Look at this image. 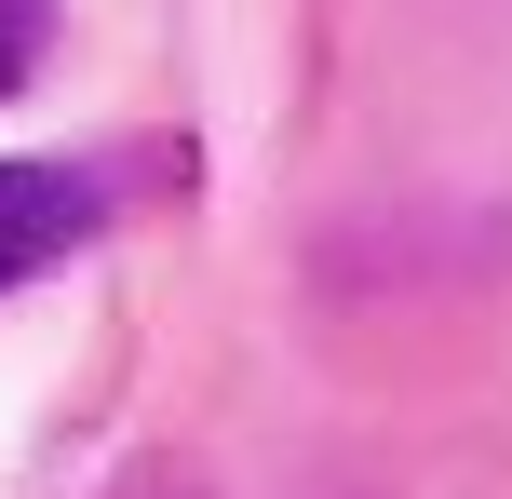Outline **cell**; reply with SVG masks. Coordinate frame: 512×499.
I'll use <instances>...</instances> for the list:
<instances>
[{
    "instance_id": "6da1fadb",
    "label": "cell",
    "mask_w": 512,
    "mask_h": 499,
    "mask_svg": "<svg viewBox=\"0 0 512 499\" xmlns=\"http://www.w3.org/2000/svg\"><path fill=\"white\" fill-rule=\"evenodd\" d=\"M108 230V189L68 176V162H0V297L41 284L54 257H81V243Z\"/></svg>"
},
{
    "instance_id": "7a4b0ae2",
    "label": "cell",
    "mask_w": 512,
    "mask_h": 499,
    "mask_svg": "<svg viewBox=\"0 0 512 499\" xmlns=\"http://www.w3.org/2000/svg\"><path fill=\"white\" fill-rule=\"evenodd\" d=\"M41 41H54V0H0V95H27Z\"/></svg>"
},
{
    "instance_id": "3957f363",
    "label": "cell",
    "mask_w": 512,
    "mask_h": 499,
    "mask_svg": "<svg viewBox=\"0 0 512 499\" xmlns=\"http://www.w3.org/2000/svg\"><path fill=\"white\" fill-rule=\"evenodd\" d=\"M122 499H203V473H176V459H149V473H122Z\"/></svg>"
}]
</instances>
